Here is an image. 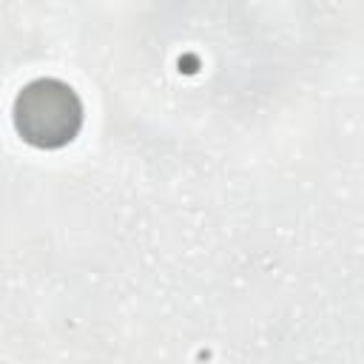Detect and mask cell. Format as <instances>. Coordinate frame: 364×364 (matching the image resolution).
<instances>
[{"label":"cell","mask_w":364,"mask_h":364,"mask_svg":"<svg viewBox=\"0 0 364 364\" xmlns=\"http://www.w3.org/2000/svg\"><path fill=\"white\" fill-rule=\"evenodd\" d=\"M80 122V105L74 94L57 82H37L20 97V128L31 142L57 145L71 139Z\"/></svg>","instance_id":"cell-1"}]
</instances>
